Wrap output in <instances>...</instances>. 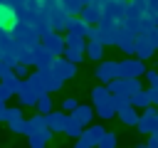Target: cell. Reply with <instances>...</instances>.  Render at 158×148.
<instances>
[{
    "mask_svg": "<svg viewBox=\"0 0 158 148\" xmlns=\"http://www.w3.org/2000/svg\"><path fill=\"white\" fill-rule=\"evenodd\" d=\"M7 32H10V37H12L20 47H32V44H37V42L42 39L40 32L35 30V25L27 22V20H20V17H17V22H15Z\"/></svg>",
    "mask_w": 158,
    "mask_h": 148,
    "instance_id": "cell-1",
    "label": "cell"
},
{
    "mask_svg": "<svg viewBox=\"0 0 158 148\" xmlns=\"http://www.w3.org/2000/svg\"><path fill=\"white\" fill-rule=\"evenodd\" d=\"M109 89H111V94H116V96H128V99H133L143 86H141V76H116L114 81H109Z\"/></svg>",
    "mask_w": 158,
    "mask_h": 148,
    "instance_id": "cell-2",
    "label": "cell"
},
{
    "mask_svg": "<svg viewBox=\"0 0 158 148\" xmlns=\"http://www.w3.org/2000/svg\"><path fill=\"white\" fill-rule=\"evenodd\" d=\"M42 94H47V91H40L30 79H22L20 86H17V96H20V104H22V106H35Z\"/></svg>",
    "mask_w": 158,
    "mask_h": 148,
    "instance_id": "cell-3",
    "label": "cell"
},
{
    "mask_svg": "<svg viewBox=\"0 0 158 148\" xmlns=\"http://www.w3.org/2000/svg\"><path fill=\"white\" fill-rule=\"evenodd\" d=\"M106 133V128H101V126H86L84 128V133L77 138V148H94V146H99V141H101V136Z\"/></svg>",
    "mask_w": 158,
    "mask_h": 148,
    "instance_id": "cell-4",
    "label": "cell"
},
{
    "mask_svg": "<svg viewBox=\"0 0 158 148\" xmlns=\"http://www.w3.org/2000/svg\"><path fill=\"white\" fill-rule=\"evenodd\" d=\"M158 128V106L156 104H151L148 109H143V113H141V118H138V133H153Z\"/></svg>",
    "mask_w": 158,
    "mask_h": 148,
    "instance_id": "cell-5",
    "label": "cell"
},
{
    "mask_svg": "<svg viewBox=\"0 0 158 148\" xmlns=\"http://www.w3.org/2000/svg\"><path fill=\"white\" fill-rule=\"evenodd\" d=\"M42 44H44L52 54H57V57H62L64 49H67V39L59 35V30H49L47 35H42Z\"/></svg>",
    "mask_w": 158,
    "mask_h": 148,
    "instance_id": "cell-6",
    "label": "cell"
},
{
    "mask_svg": "<svg viewBox=\"0 0 158 148\" xmlns=\"http://www.w3.org/2000/svg\"><path fill=\"white\" fill-rule=\"evenodd\" d=\"M49 69H52L59 79H64V81H69V79L77 74V64H74L72 59H67L64 54H62V57H57V59H54V64H52Z\"/></svg>",
    "mask_w": 158,
    "mask_h": 148,
    "instance_id": "cell-7",
    "label": "cell"
},
{
    "mask_svg": "<svg viewBox=\"0 0 158 148\" xmlns=\"http://www.w3.org/2000/svg\"><path fill=\"white\" fill-rule=\"evenodd\" d=\"M146 74V67H143V59L136 57V59H121L118 62V76H141Z\"/></svg>",
    "mask_w": 158,
    "mask_h": 148,
    "instance_id": "cell-8",
    "label": "cell"
},
{
    "mask_svg": "<svg viewBox=\"0 0 158 148\" xmlns=\"http://www.w3.org/2000/svg\"><path fill=\"white\" fill-rule=\"evenodd\" d=\"M128 2L131 0H109V2H104L101 5L104 7V17H109V20H123L126 10H128Z\"/></svg>",
    "mask_w": 158,
    "mask_h": 148,
    "instance_id": "cell-9",
    "label": "cell"
},
{
    "mask_svg": "<svg viewBox=\"0 0 158 148\" xmlns=\"http://www.w3.org/2000/svg\"><path fill=\"white\" fill-rule=\"evenodd\" d=\"M96 79L101 81V84H109V81H114L116 76H118V62H101L99 67H96Z\"/></svg>",
    "mask_w": 158,
    "mask_h": 148,
    "instance_id": "cell-10",
    "label": "cell"
},
{
    "mask_svg": "<svg viewBox=\"0 0 158 148\" xmlns=\"http://www.w3.org/2000/svg\"><path fill=\"white\" fill-rule=\"evenodd\" d=\"M153 54H156V44H153V39H151L146 32L138 35V37H136V57H141V59L146 62V59H151Z\"/></svg>",
    "mask_w": 158,
    "mask_h": 148,
    "instance_id": "cell-11",
    "label": "cell"
},
{
    "mask_svg": "<svg viewBox=\"0 0 158 148\" xmlns=\"http://www.w3.org/2000/svg\"><path fill=\"white\" fill-rule=\"evenodd\" d=\"M15 22H17V10L7 0H0V27L2 30H10Z\"/></svg>",
    "mask_w": 158,
    "mask_h": 148,
    "instance_id": "cell-12",
    "label": "cell"
},
{
    "mask_svg": "<svg viewBox=\"0 0 158 148\" xmlns=\"http://www.w3.org/2000/svg\"><path fill=\"white\" fill-rule=\"evenodd\" d=\"M94 109H96V113H99V118H104V121H109V118H114L116 116V101H114V94L109 96V99H101V101H96L94 104Z\"/></svg>",
    "mask_w": 158,
    "mask_h": 148,
    "instance_id": "cell-13",
    "label": "cell"
},
{
    "mask_svg": "<svg viewBox=\"0 0 158 148\" xmlns=\"http://www.w3.org/2000/svg\"><path fill=\"white\" fill-rule=\"evenodd\" d=\"M81 17H84L89 25H99V22L104 20V7H101L99 2H86L84 10H81Z\"/></svg>",
    "mask_w": 158,
    "mask_h": 148,
    "instance_id": "cell-14",
    "label": "cell"
},
{
    "mask_svg": "<svg viewBox=\"0 0 158 148\" xmlns=\"http://www.w3.org/2000/svg\"><path fill=\"white\" fill-rule=\"evenodd\" d=\"M116 116H118V121L121 123H126V126H138V109L133 106V104H126V106H121L118 111H116Z\"/></svg>",
    "mask_w": 158,
    "mask_h": 148,
    "instance_id": "cell-15",
    "label": "cell"
},
{
    "mask_svg": "<svg viewBox=\"0 0 158 148\" xmlns=\"http://www.w3.org/2000/svg\"><path fill=\"white\" fill-rule=\"evenodd\" d=\"M94 113H96V109H94V106H89V104H79V106L72 111V116H74V118H77L84 128L94 121Z\"/></svg>",
    "mask_w": 158,
    "mask_h": 148,
    "instance_id": "cell-16",
    "label": "cell"
},
{
    "mask_svg": "<svg viewBox=\"0 0 158 148\" xmlns=\"http://www.w3.org/2000/svg\"><path fill=\"white\" fill-rule=\"evenodd\" d=\"M67 113L64 111H49L47 113V123H49V128L54 131V133H64V126H67Z\"/></svg>",
    "mask_w": 158,
    "mask_h": 148,
    "instance_id": "cell-17",
    "label": "cell"
},
{
    "mask_svg": "<svg viewBox=\"0 0 158 148\" xmlns=\"http://www.w3.org/2000/svg\"><path fill=\"white\" fill-rule=\"evenodd\" d=\"M47 126H49V123H47V113L37 111L35 116L27 118V136H32V133H37V131H42V128H47Z\"/></svg>",
    "mask_w": 158,
    "mask_h": 148,
    "instance_id": "cell-18",
    "label": "cell"
},
{
    "mask_svg": "<svg viewBox=\"0 0 158 148\" xmlns=\"http://www.w3.org/2000/svg\"><path fill=\"white\" fill-rule=\"evenodd\" d=\"M52 133H54V131H52V128L47 126V128H42V131H37V133H32V136H27V138H30V146H32V148H42V146H47V143L52 141Z\"/></svg>",
    "mask_w": 158,
    "mask_h": 148,
    "instance_id": "cell-19",
    "label": "cell"
},
{
    "mask_svg": "<svg viewBox=\"0 0 158 148\" xmlns=\"http://www.w3.org/2000/svg\"><path fill=\"white\" fill-rule=\"evenodd\" d=\"M104 47H106V44H104L101 39H94V37H89V42H86V57L99 62V59L104 57Z\"/></svg>",
    "mask_w": 158,
    "mask_h": 148,
    "instance_id": "cell-20",
    "label": "cell"
},
{
    "mask_svg": "<svg viewBox=\"0 0 158 148\" xmlns=\"http://www.w3.org/2000/svg\"><path fill=\"white\" fill-rule=\"evenodd\" d=\"M84 133V126L69 113V118H67V126H64V136H69V138H79Z\"/></svg>",
    "mask_w": 158,
    "mask_h": 148,
    "instance_id": "cell-21",
    "label": "cell"
},
{
    "mask_svg": "<svg viewBox=\"0 0 158 148\" xmlns=\"http://www.w3.org/2000/svg\"><path fill=\"white\" fill-rule=\"evenodd\" d=\"M131 104H133L136 109H141V111H143V109H148V106L153 104V101H151V94H148V89H141V91H138V94L131 99Z\"/></svg>",
    "mask_w": 158,
    "mask_h": 148,
    "instance_id": "cell-22",
    "label": "cell"
},
{
    "mask_svg": "<svg viewBox=\"0 0 158 148\" xmlns=\"http://www.w3.org/2000/svg\"><path fill=\"white\" fill-rule=\"evenodd\" d=\"M62 2V7L69 12V15H81V10H84V0H59Z\"/></svg>",
    "mask_w": 158,
    "mask_h": 148,
    "instance_id": "cell-23",
    "label": "cell"
},
{
    "mask_svg": "<svg viewBox=\"0 0 158 148\" xmlns=\"http://www.w3.org/2000/svg\"><path fill=\"white\" fill-rule=\"evenodd\" d=\"M64 57L72 59L74 64H79V62L86 57V49H81V47H67V49H64Z\"/></svg>",
    "mask_w": 158,
    "mask_h": 148,
    "instance_id": "cell-24",
    "label": "cell"
},
{
    "mask_svg": "<svg viewBox=\"0 0 158 148\" xmlns=\"http://www.w3.org/2000/svg\"><path fill=\"white\" fill-rule=\"evenodd\" d=\"M7 126H10V131L12 133H20V136H27V118H12V121H7Z\"/></svg>",
    "mask_w": 158,
    "mask_h": 148,
    "instance_id": "cell-25",
    "label": "cell"
},
{
    "mask_svg": "<svg viewBox=\"0 0 158 148\" xmlns=\"http://www.w3.org/2000/svg\"><path fill=\"white\" fill-rule=\"evenodd\" d=\"M35 109H37V111H42V113H49V111H52V96H49V91H47V94H42V96L37 99Z\"/></svg>",
    "mask_w": 158,
    "mask_h": 148,
    "instance_id": "cell-26",
    "label": "cell"
},
{
    "mask_svg": "<svg viewBox=\"0 0 158 148\" xmlns=\"http://www.w3.org/2000/svg\"><path fill=\"white\" fill-rule=\"evenodd\" d=\"M109 96H111L109 84H106V86H94V89H91V101H94V104L101 101V99H109Z\"/></svg>",
    "mask_w": 158,
    "mask_h": 148,
    "instance_id": "cell-27",
    "label": "cell"
},
{
    "mask_svg": "<svg viewBox=\"0 0 158 148\" xmlns=\"http://www.w3.org/2000/svg\"><path fill=\"white\" fill-rule=\"evenodd\" d=\"M114 146H116V133L114 131H106L101 136V141H99V148H114Z\"/></svg>",
    "mask_w": 158,
    "mask_h": 148,
    "instance_id": "cell-28",
    "label": "cell"
},
{
    "mask_svg": "<svg viewBox=\"0 0 158 148\" xmlns=\"http://www.w3.org/2000/svg\"><path fill=\"white\" fill-rule=\"evenodd\" d=\"M118 47H121V52H126V54H136V39H121Z\"/></svg>",
    "mask_w": 158,
    "mask_h": 148,
    "instance_id": "cell-29",
    "label": "cell"
},
{
    "mask_svg": "<svg viewBox=\"0 0 158 148\" xmlns=\"http://www.w3.org/2000/svg\"><path fill=\"white\" fill-rule=\"evenodd\" d=\"M151 39H153V44L158 47V17H153V22H151V27H148V32H146Z\"/></svg>",
    "mask_w": 158,
    "mask_h": 148,
    "instance_id": "cell-30",
    "label": "cell"
},
{
    "mask_svg": "<svg viewBox=\"0 0 158 148\" xmlns=\"http://www.w3.org/2000/svg\"><path fill=\"white\" fill-rule=\"evenodd\" d=\"M27 67H30V64H22V62H17V64H15V74H17L20 79H25V76H30V72H27Z\"/></svg>",
    "mask_w": 158,
    "mask_h": 148,
    "instance_id": "cell-31",
    "label": "cell"
},
{
    "mask_svg": "<svg viewBox=\"0 0 158 148\" xmlns=\"http://www.w3.org/2000/svg\"><path fill=\"white\" fill-rule=\"evenodd\" d=\"M77 106H79V101H77V99H72V96H69V99H64V104H62V109H64V111H69V113H72Z\"/></svg>",
    "mask_w": 158,
    "mask_h": 148,
    "instance_id": "cell-32",
    "label": "cell"
},
{
    "mask_svg": "<svg viewBox=\"0 0 158 148\" xmlns=\"http://www.w3.org/2000/svg\"><path fill=\"white\" fill-rule=\"evenodd\" d=\"M20 116H22L20 106H7V121H12V118H20Z\"/></svg>",
    "mask_w": 158,
    "mask_h": 148,
    "instance_id": "cell-33",
    "label": "cell"
},
{
    "mask_svg": "<svg viewBox=\"0 0 158 148\" xmlns=\"http://www.w3.org/2000/svg\"><path fill=\"white\" fill-rule=\"evenodd\" d=\"M146 79H148V84H156L158 81V69H146Z\"/></svg>",
    "mask_w": 158,
    "mask_h": 148,
    "instance_id": "cell-34",
    "label": "cell"
},
{
    "mask_svg": "<svg viewBox=\"0 0 158 148\" xmlns=\"http://www.w3.org/2000/svg\"><path fill=\"white\" fill-rule=\"evenodd\" d=\"M148 148H158V128L151 133V138H148Z\"/></svg>",
    "mask_w": 158,
    "mask_h": 148,
    "instance_id": "cell-35",
    "label": "cell"
},
{
    "mask_svg": "<svg viewBox=\"0 0 158 148\" xmlns=\"http://www.w3.org/2000/svg\"><path fill=\"white\" fill-rule=\"evenodd\" d=\"M0 121L7 123V106H5V101H0Z\"/></svg>",
    "mask_w": 158,
    "mask_h": 148,
    "instance_id": "cell-36",
    "label": "cell"
},
{
    "mask_svg": "<svg viewBox=\"0 0 158 148\" xmlns=\"http://www.w3.org/2000/svg\"><path fill=\"white\" fill-rule=\"evenodd\" d=\"M84 2H91V0H84Z\"/></svg>",
    "mask_w": 158,
    "mask_h": 148,
    "instance_id": "cell-37",
    "label": "cell"
},
{
    "mask_svg": "<svg viewBox=\"0 0 158 148\" xmlns=\"http://www.w3.org/2000/svg\"><path fill=\"white\" fill-rule=\"evenodd\" d=\"M0 101H2V99H0Z\"/></svg>",
    "mask_w": 158,
    "mask_h": 148,
    "instance_id": "cell-38",
    "label": "cell"
}]
</instances>
